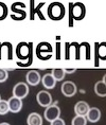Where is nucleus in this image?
I'll return each mask as SVG.
<instances>
[{
  "label": "nucleus",
  "mask_w": 106,
  "mask_h": 125,
  "mask_svg": "<svg viewBox=\"0 0 106 125\" xmlns=\"http://www.w3.org/2000/svg\"><path fill=\"white\" fill-rule=\"evenodd\" d=\"M28 125H42V118L37 112H32L28 117Z\"/></svg>",
  "instance_id": "9d476101"
},
{
  "label": "nucleus",
  "mask_w": 106,
  "mask_h": 125,
  "mask_svg": "<svg viewBox=\"0 0 106 125\" xmlns=\"http://www.w3.org/2000/svg\"><path fill=\"white\" fill-rule=\"evenodd\" d=\"M27 83L31 86H36L37 84H39L40 82V74L38 73V71H29L26 75Z\"/></svg>",
  "instance_id": "39448f33"
},
{
  "label": "nucleus",
  "mask_w": 106,
  "mask_h": 125,
  "mask_svg": "<svg viewBox=\"0 0 106 125\" xmlns=\"http://www.w3.org/2000/svg\"><path fill=\"white\" fill-rule=\"evenodd\" d=\"M51 125H66V124H65V121L63 120V119L57 118V119H55V120H53L51 122Z\"/></svg>",
  "instance_id": "dca6fc26"
},
{
  "label": "nucleus",
  "mask_w": 106,
  "mask_h": 125,
  "mask_svg": "<svg viewBox=\"0 0 106 125\" xmlns=\"http://www.w3.org/2000/svg\"><path fill=\"white\" fill-rule=\"evenodd\" d=\"M0 101H1V96H0Z\"/></svg>",
  "instance_id": "aec40b11"
},
{
  "label": "nucleus",
  "mask_w": 106,
  "mask_h": 125,
  "mask_svg": "<svg viewBox=\"0 0 106 125\" xmlns=\"http://www.w3.org/2000/svg\"><path fill=\"white\" fill-rule=\"evenodd\" d=\"M103 83H104L105 85H106V74L104 75V77H103Z\"/></svg>",
  "instance_id": "a211bd4d"
},
{
  "label": "nucleus",
  "mask_w": 106,
  "mask_h": 125,
  "mask_svg": "<svg viewBox=\"0 0 106 125\" xmlns=\"http://www.w3.org/2000/svg\"><path fill=\"white\" fill-rule=\"evenodd\" d=\"M36 100H37V103L40 106H42V107H48V106L52 104V101H53L52 95L48 91H46V90H42V91L37 93Z\"/></svg>",
  "instance_id": "7ed1b4c3"
},
{
  "label": "nucleus",
  "mask_w": 106,
  "mask_h": 125,
  "mask_svg": "<svg viewBox=\"0 0 106 125\" xmlns=\"http://www.w3.org/2000/svg\"><path fill=\"white\" fill-rule=\"evenodd\" d=\"M95 91L99 96H106V85L103 81H99L95 85Z\"/></svg>",
  "instance_id": "9b49d317"
},
{
  "label": "nucleus",
  "mask_w": 106,
  "mask_h": 125,
  "mask_svg": "<svg viewBox=\"0 0 106 125\" xmlns=\"http://www.w3.org/2000/svg\"><path fill=\"white\" fill-rule=\"evenodd\" d=\"M0 125H10V124H9V123H1Z\"/></svg>",
  "instance_id": "6ab92c4d"
},
{
  "label": "nucleus",
  "mask_w": 106,
  "mask_h": 125,
  "mask_svg": "<svg viewBox=\"0 0 106 125\" xmlns=\"http://www.w3.org/2000/svg\"><path fill=\"white\" fill-rule=\"evenodd\" d=\"M62 92L65 96H68V98L73 96L76 93V85L74 83L70 82V81L65 82L62 85Z\"/></svg>",
  "instance_id": "20e7f679"
},
{
  "label": "nucleus",
  "mask_w": 106,
  "mask_h": 125,
  "mask_svg": "<svg viewBox=\"0 0 106 125\" xmlns=\"http://www.w3.org/2000/svg\"><path fill=\"white\" fill-rule=\"evenodd\" d=\"M9 73L5 69H0V83H3L8 80Z\"/></svg>",
  "instance_id": "2eb2a0df"
},
{
  "label": "nucleus",
  "mask_w": 106,
  "mask_h": 125,
  "mask_svg": "<svg viewBox=\"0 0 106 125\" xmlns=\"http://www.w3.org/2000/svg\"><path fill=\"white\" fill-rule=\"evenodd\" d=\"M89 105L87 104L86 102L84 101H80L77 102L75 106H74V111H75V114L77 115H86L87 112L89 110Z\"/></svg>",
  "instance_id": "6e6552de"
},
{
  "label": "nucleus",
  "mask_w": 106,
  "mask_h": 125,
  "mask_svg": "<svg viewBox=\"0 0 106 125\" xmlns=\"http://www.w3.org/2000/svg\"><path fill=\"white\" fill-rule=\"evenodd\" d=\"M75 69H65V72L66 73H73Z\"/></svg>",
  "instance_id": "f3484780"
},
{
  "label": "nucleus",
  "mask_w": 106,
  "mask_h": 125,
  "mask_svg": "<svg viewBox=\"0 0 106 125\" xmlns=\"http://www.w3.org/2000/svg\"><path fill=\"white\" fill-rule=\"evenodd\" d=\"M42 85L45 88L47 89H53L56 84V80L53 77L52 74H45L42 79Z\"/></svg>",
  "instance_id": "1a4fd4ad"
},
{
  "label": "nucleus",
  "mask_w": 106,
  "mask_h": 125,
  "mask_svg": "<svg viewBox=\"0 0 106 125\" xmlns=\"http://www.w3.org/2000/svg\"><path fill=\"white\" fill-rule=\"evenodd\" d=\"M43 115H45L46 120L49 122H52L53 120H55V119L60 118L61 109L57 106V103H55L54 105L51 104L50 106H48V107H46V110L43 112Z\"/></svg>",
  "instance_id": "f257e3e1"
},
{
  "label": "nucleus",
  "mask_w": 106,
  "mask_h": 125,
  "mask_svg": "<svg viewBox=\"0 0 106 125\" xmlns=\"http://www.w3.org/2000/svg\"><path fill=\"white\" fill-rule=\"evenodd\" d=\"M10 111V108H9V103L8 101H3L1 100L0 101V115H5Z\"/></svg>",
  "instance_id": "4468645a"
},
{
  "label": "nucleus",
  "mask_w": 106,
  "mask_h": 125,
  "mask_svg": "<svg viewBox=\"0 0 106 125\" xmlns=\"http://www.w3.org/2000/svg\"><path fill=\"white\" fill-rule=\"evenodd\" d=\"M87 124V119L85 115H75L72 121H71V125H86Z\"/></svg>",
  "instance_id": "ddd939ff"
},
{
  "label": "nucleus",
  "mask_w": 106,
  "mask_h": 125,
  "mask_svg": "<svg viewBox=\"0 0 106 125\" xmlns=\"http://www.w3.org/2000/svg\"><path fill=\"white\" fill-rule=\"evenodd\" d=\"M86 117L91 123H96V122L101 119V111H100V109L96 108V107L89 108Z\"/></svg>",
  "instance_id": "0eeeda50"
},
{
  "label": "nucleus",
  "mask_w": 106,
  "mask_h": 125,
  "mask_svg": "<svg viewBox=\"0 0 106 125\" xmlns=\"http://www.w3.org/2000/svg\"><path fill=\"white\" fill-rule=\"evenodd\" d=\"M29 93V87L26 83L20 82L17 83L13 88V96H16L18 99H24Z\"/></svg>",
  "instance_id": "f03ea898"
},
{
  "label": "nucleus",
  "mask_w": 106,
  "mask_h": 125,
  "mask_svg": "<svg viewBox=\"0 0 106 125\" xmlns=\"http://www.w3.org/2000/svg\"><path fill=\"white\" fill-rule=\"evenodd\" d=\"M65 74H66L65 69H61V68H57V69H54L52 71V75H53V77H54L55 80H56V82L63 80L65 77Z\"/></svg>",
  "instance_id": "f8f14e48"
},
{
  "label": "nucleus",
  "mask_w": 106,
  "mask_h": 125,
  "mask_svg": "<svg viewBox=\"0 0 106 125\" xmlns=\"http://www.w3.org/2000/svg\"><path fill=\"white\" fill-rule=\"evenodd\" d=\"M9 103V108L12 112H18L22 107V101L21 99H18L16 96H12V98L8 101Z\"/></svg>",
  "instance_id": "423d86ee"
}]
</instances>
